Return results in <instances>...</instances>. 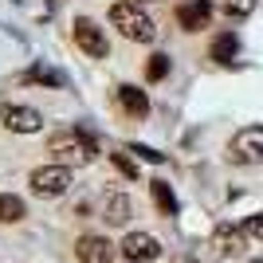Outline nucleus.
I'll return each instance as SVG.
<instances>
[{
  "label": "nucleus",
  "mask_w": 263,
  "mask_h": 263,
  "mask_svg": "<svg viewBox=\"0 0 263 263\" xmlns=\"http://www.w3.org/2000/svg\"><path fill=\"white\" fill-rule=\"evenodd\" d=\"M110 24H114L126 40H134V44H154V40H157L154 20H149L134 0H118V4L110 8Z\"/></svg>",
  "instance_id": "nucleus-1"
},
{
  "label": "nucleus",
  "mask_w": 263,
  "mask_h": 263,
  "mask_svg": "<svg viewBox=\"0 0 263 263\" xmlns=\"http://www.w3.org/2000/svg\"><path fill=\"white\" fill-rule=\"evenodd\" d=\"M47 154H55L59 165H90L95 161V142H90L87 134L63 130V134H51V138H47Z\"/></svg>",
  "instance_id": "nucleus-2"
},
{
  "label": "nucleus",
  "mask_w": 263,
  "mask_h": 263,
  "mask_svg": "<svg viewBox=\"0 0 263 263\" xmlns=\"http://www.w3.org/2000/svg\"><path fill=\"white\" fill-rule=\"evenodd\" d=\"M32 193L35 197H44V200H51V197H63L67 193V185H71V165H40V169H32Z\"/></svg>",
  "instance_id": "nucleus-3"
},
{
  "label": "nucleus",
  "mask_w": 263,
  "mask_h": 263,
  "mask_svg": "<svg viewBox=\"0 0 263 263\" xmlns=\"http://www.w3.org/2000/svg\"><path fill=\"white\" fill-rule=\"evenodd\" d=\"M228 161L236 165H259L263 161V126H243L228 142Z\"/></svg>",
  "instance_id": "nucleus-4"
},
{
  "label": "nucleus",
  "mask_w": 263,
  "mask_h": 263,
  "mask_svg": "<svg viewBox=\"0 0 263 263\" xmlns=\"http://www.w3.org/2000/svg\"><path fill=\"white\" fill-rule=\"evenodd\" d=\"M71 35H75V47L87 59H106L110 55V44H106V35H102V28L95 20H87V16H79L75 24H71Z\"/></svg>",
  "instance_id": "nucleus-5"
},
{
  "label": "nucleus",
  "mask_w": 263,
  "mask_h": 263,
  "mask_svg": "<svg viewBox=\"0 0 263 263\" xmlns=\"http://www.w3.org/2000/svg\"><path fill=\"white\" fill-rule=\"evenodd\" d=\"M0 126L16 134H40L44 130V114L32 106H20V102H0Z\"/></svg>",
  "instance_id": "nucleus-6"
},
{
  "label": "nucleus",
  "mask_w": 263,
  "mask_h": 263,
  "mask_svg": "<svg viewBox=\"0 0 263 263\" xmlns=\"http://www.w3.org/2000/svg\"><path fill=\"white\" fill-rule=\"evenodd\" d=\"M209 248H212V255H216V259H232V255H240L243 248H248V232L236 228V224H216Z\"/></svg>",
  "instance_id": "nucleus-7"
},
{
  "label": "nucleus",
  "mask_w": 263,
  "mask_h": 263,
  "mask_svg": "<svg viewBox=\"0 0 263 263\" xmlns=\"http://www.w3.org/2000/svg\"><path fill=\"white\" fill-rule=\"evenodd\" d=\"M122 255L130 263H154L157 255H161V243H157V236H149V232H130V236L122 240Z\"/></svg>",
  "instance_id": "nucleus-8"
},
{
  "label": "nucleus",
  "mask_w": 263,
  "mask_h": 263,
  "mask_svg": "<svg viewBox=\"0 0 263 263\" xmlns=\"http://www.w3.org/2000/svg\"><path fill=\"white\" fill-rule=\"evenodd\" d=\"M75 259L79 263H110L114 259V243L106 236H79L75 240Z\"/></svg>",
  "instance_id": "nucleus-9"
},
{
  "label": "nucleus",
  "mask_w": 263,
  "mask_h": 263,
  "mask_svg": "<svg viewBox=\"0 0 263 263\" xmlns=\"http://www.w3.org/2000/svg\"><path fill=\"white\" fill-rule=\"evenodd\" d=\"M209 20H212L209 0H181V4H177V24H181L185 32H200V28H209Z\"/></svg>",
  "instance_id": "nucleus-10"
},
{
  "label": "nucleus",
  "mask_w": 263,
  "mask_h": 263,
  "mask_svg": "<svg viewBox=\"0 0 263 263\" xmlns=\"http://www.w3.org/2000/svg\"><path fill=\"white\" fill-rule=\"evenodd\" d=\"M114 99H118V106L130 114V118H145L149 114V99H145V90L130 87V83H122L118 90H114Z\"/></svg>",
  "instance_id": "nucleus-11"
},
{
  "label": "nucleus",
  "mask_w": 263,
  "mask_h": 263,
  "mask_svg": "<svg viewBox=\"0 0 263 263\" xmlns=\"http://www.w3.org/2000/svg\"><path fill=\"white\" fill-rule=\"evenodd\" d=\"M102 220L114 224V228H122V224L130 220V197H126V193H110L106 204H102Z\"/></svg>",
  "instance_id": "nucleus-12"
},
{
  "label": "nucleus",
  "mask_w": 263,
  "mask_h": 263,
  "mask_svg": "<svg viewBox=\"0 0 263 263\" xmlns=\"http://www.w3.org/2000/svg\"><path fill=\"white\" fill-rule=\"evenodd\" d=\"M149 197H154L157 212H165V216H173V212H177V197H173V189H169V181L154 177V181H149Z\"/></svg>",
  "instance_id": "nucleus-13"
},
{
  "label": "nucleus",
  "mask_w": 263,
  "mask_h": 263,
  "mask_svg": "<svg viewBox=\"0 0 263 263\" xmlns=\"http://www.w3.org/2000/svg\"><path fill=\"white\" fill-rule=\"evenodd\" d=\"M24 216H28V204L16 193H0V224H20Z\"/></svg>",
  "instance_id": "nucleus-14"
},
{
  "label": "nucleus",
  "mask_w": 263,
  "mask_h": 263,
  "mask_svg": "<svg viewBox=\"0 0 263 263\" xmlns=\"http://www.w3.org/2000/svg\"><path fill=\"white\" fill-rule=\"evenodd\" d=\"M236 51H240V40H236L232 32H224V35H216V40H212V59H216V63H232V59H236Z\"/></svg>",
  "instance_id": "nucleus-15"
},
{
  "label": "nucleus",
  "mask_w": 263,
  "mask_h": 263,
  "mask_svg": "<svg viewBox=\"0 0 263 263\" xmlns=\"http://www.w3.org/2000/svg\"><path fill=\"white\" fill-rule=\"evenodd\" d=\"M255 0H220V12L228 16V20H243V16H252Z\"/></svg>",
  "instance_id": "nucleus-16"
},
{
  "label": "nucleus",
  "mask_w": 263,
  "mask_h": 263,
  "mask_svg": "<svg viewBox=\"0 0 263 263\" xmlns=\"http://www.w3.org/2000/svg\"><path fill=\"white\" fill-rule=\"evenodd\" d=\"M169 75V55H149V63H145V79L149 83H161Z\"/></svg>",
  "instance_id": "nucleus-17"
},
{
  "label": "nucleus",
  "mask_w": 263,
  "mask_h": 263,
  "mask_svg": "<svg viewBox=\"0 0 263 263\" xmlns=\"http://www.w3.org/2000/svg\"><path fill=\"white\" fill-rule=\"evenodd\" d=\"M28 83H44V87H59V75H55V71H44V67H35V71H28Z\"/></svg>",
  "instance_id": "nucleus-18"
},
{
  "label": "nucleus",
  "mask_w": 263,
  "mask_h": 263,
  "mask_svg": "<svg viewBox=\"0 0 263 263\" xmlns=\"http://www.w3.org/2000/svg\"><path fill=\"white\" fill-rule=\"evenodd\" d=\"M110 161L118 165V173H122V177H130V181L138 177V165H134V161H130L126 154H110Z\"/></svg>",
  "instance_id": "nucleus-19"
},
{
  "label": "nucleus",
  "mask_w": 263,
  "mask_h": 263,
  "mask_svg": "<svg viewBox=\"0 0 263 263\" xmlns=\"http://www.w3.org/2000/svg\"><path fill=\"white\" fill-rule=\"evenodd\" d=\"M243 232H248L252 240H263V212H255V216H248V224H243Z\"/></svg>",
  "instance_id": "nucleus-20"
},
{
  "label": "nucleus",
  "mask_w": 263,
  "mask_h": 263,
  "mask_svg": "<svg viewBox=\"0 0 263 263\" xmlns=\"http://www.w3.org/2000/svg\"><path fill=\"white\" fill-rule=\"evenodd\" d=\"M134 154H142L145 161H154V165H161V161H165V154H157V149H149V145H134Z\"/></svg>",
  "instance_id": "nucleus-21"
},
{
  "label": "nucleus",
  "mask_w": 263,
  "mask_h": 263,
  "mask_svg": "<svg viewBox=\"0 0 263 263\" xmlns=\"http://www.w3.org/2000/svg\"><path fill=\"white\" fill-rule=\"evenodd\" d=\"M173 263H193V259H189V255H177V259Z\"/></svg>",
  "instance_id": "nucleus-22"
},
{
  "label": "nucleus",
  "mask_w": 263,
  "mask_h": 263,
  "mask_svg": "<svg viewBox=\"0 0 263 263\" xmlns=\"http://www.w3.org/2000/svg\"><path fill=\"white\" fill-rule=\"evenodd\" d=\"M252 263H263V259H252Z\"/></svg>",
  "instance_id": "nucleus-23"
},
{
  "label": "nucleus",
  "mask_w": 263,
  "mask_h": 263,
  "mask_svg": "<svg viewBox=\"0 0 263 263\" xmlns=\"http://www.w3.org/2000/svg\"><path fill=\"white\" fill-rule=\"evenodd\" d=\"M134 4H138V0H134Z\"/></svg>",
  "instance_id": "nucleus-24"
}]
</instances>
